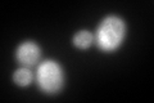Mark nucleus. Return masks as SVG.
<instances>
[{"label":"nucleus","mask_w":154,"mask_h":103,"mask_svg":"<svg viewBox=\"0 0 154 103\" xmlns=\"http://www.w3.org/2000/svg\"><path fill=\"white\" fill-rule=\"evenodd\" d=\"M33 79H35V75L31 71V68L28 67L21 66L13 73V81L18 86H28L33 81Z\"/></svg>","instance_id":"nucleus-4"},{"label":"nucleus","mask_w":154,"mask_h":103,"mask_svg":"<svg viewBox=\"0 0 154 103\" xmlns=\"http://www.w3.org/2000/svg\"><path fill=\"white\" fill-rule=\"evenodd\" d=\"M36 84L45 94H58L64 86L66 75L62 67L57 61L46 60L38 63L35 73Z\"/></svg>","instance_id":"nucleus-2"},{"label":"nucleus","mask_w":154,"mask_h":103,"mask_svg":"<svg viewBox=\"0 0 154 103\" xmlns=\"http://www.w3.org/2000/svg\"><path fill=\"white\" fill-rule=\"evenodd\" d=\"M73 45L79 49H88L94 43V35L88 30H81L73 35Z\"/></svg>","instance_id":"nucleus-5"},{"label":"nucleus","mask_w":154,"mask_h":103,"mask_svg":"<svg viewBox=\"0 0 154 103\" xmlns=\"http://www.w3.org/2000/svg\"><path fill=\"white\" fill-rule=\"evenodd\" d=\"M41 58V49L35 41L21 43L16 49V60L21 66L31 68L36 66Z\"/></svg>","instance_id":"nucleus-3"},{"label":"nucleus","mask_w":154,"mask_h":103,"mask_svg":"<svg viewBox=\"0 0 154 103\" xmlns=\"http://www.w3.org/2000/svg\"><path fill=\"white\" fill-rule=\"evenodd\" d=\"M126 34V22L121 17L116 16V14H110V16L105 17L96 27L94 41L96 43L100 50L114 52L122 45Z\"/></svg>","instance_id":"nucleus-1"}]
</instances>
